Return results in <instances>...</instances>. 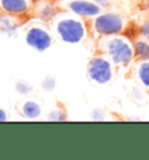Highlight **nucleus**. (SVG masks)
<instances>
[{
  "mask_svg": "<svg viewBox=\"0 0 149 160\" xmlns=\"http://www.w3.org/2000/svg\"><path fill=\"white\" fill-rule=\"evenodd\" d=\"M134 58L137 60H149V41L140 38L133 42Z\"/></svg>",
  "mask_w": 149,
  "mask_h": 160,
  "instance_id": "11",
  "label": "nucleus"
},
{
  "mask_svg": "<svg viewBox=\"0 0 149 160\" xmlns=\"http://www.w3.org/2000/svg\"><path fill=\"white\" fill-rule=\"evenodd\" d=\"M135 76L139 82L149 89V60H139V64L135 68Z\"/></svg>",
  "mask_w": 149,
  "mask_h": 160,
  "instance_id": "12",
  "label": "nucleus"
},
{
  "mask_svg": "<svg viewBox=\"0 0 149 160\" xmlns=\"http://www.w3.org/2000/svg\"><path fill=\"white\" fill-rule=\"evenodd\" d=\"M18 110L20 112V114L24 117L28 118V120H35V118H39L42 114V108L41 106L37 103L36 101L34 100H24L22 101L19 107H18Z\"/></svg>",
  "mask_w": 149,
  "mask_h": 160,
  "instance_id": "10",
  "label": "nucleus"
},
{
  "mask_svg": "<svg viewBox=\"0 0 149 160\" xmlns=\"http://www.w3.org/2000/svg\"><path fill=\"white\" fill-rule=\"evenodd\" d=\"M68 7L75 15L81 18L93 19L101 13L100 6L96 1L93 2L90 0H71L68 4Z\"/></svg>",
  "mask_w": 149,
  "mask_h": 160,
  "instance_id": "6",
  "label": "nucleus"
},
{
  "mask_svg": "<svg viewBox=\"0 0 149 160\" xmlns=\"http://www.w3.org/2000/svg\"><path fill=\"white\" fill-rule=\"evenodd\" d=\"M139 32L141 34V36L146 40L149 41V20L145 21L140 26V28H139Z\"/></svg>",
  "mask_w": 149,
  "mask_h": 160,
  "instance_id": "16",
  "label": "nucleus"
},
{
  "mask_svg": "<svg viewBox=\"0 0 149 160\" xmlns=\"http://www.w3.org/2000/svg\"><path fill=\"white\" fill-rule=\"evenodd\" d=\"M0 12H1V11H0Z\"/></svg>",
  "mask_w": 149,
  "mask_h": 160,
  "instance_id": "20",
  "label": "nucleus"
},
{
  "mask_svg": "<svg viewBox=\"0 0 149 160\" xmlns=\"http://www.w3.org/2000/svg\"><path fill=\"white\" fill-rule=\"evenodd\" d=\"M56 87V80L55 78H52V77H45L43 81H42V88L45 89V91H52L54 88Z\"/></svg>",
  "mask_w": 149,
  "mask_h": 160,
  "instance_id": "14",
  "label": "nucleus"
},
{
  "mask_svg": "<svg viewBox=\"0 0 149 160\" xmlns=\"http://www.w3.org/2000/svg\"><path fill=\"white\" fill-rule=\"evenodd\" d=\"M24 16H16L12 14L0 12V30L4 32H14L22 24Z\"/></svg>",
  "mask_w": 149,
  "mask_h": 160,
  "instance_id": "9",
  "label": "nucleus"
},
{
  "mask_svg": "<svg viewBox=\"0 0 149 160\" xmlns=\"http://www.w3.org/2000/svg\"><path fill=\"white\" fill-rule=\"evenodd\" d=\"M52 21L55 23V32L57 36L65 43H79L86 35V28L78 18L57 14Z\"/></svg>",
  "mask_w": 149,
  "mask_h": 160,
  "instance_id": "2",
  "label": "nucleus"
},
{
  "mask_svg": "<svg viewBox=\"0 0 149 160\" xmlns=\"http://www.w3.org/2000/svg\"><path fill=\"white\" fill-rule=\"evenodd\" d=\"M48 120L50 121H65L67 120V115H65V112L63 110H61V109H56V110H54L49 114V117Z\"/></svg>",
  "mask_w": 149,
  "mask_h": 160,
  "instance_id": "15",
  "label": "nucleus"
},
{
  "mask_svg": "<svg viewBox=\"0 0 149 160\" xmlns=\"http://www.w3.org/2000/svg\"><path fill=\"white\" fill-rule=\"evenodd\" d=\"M15 91L19 94L27 95L33 91V86L26 80H18L15 82Z\"/></svg>",
  "mask_w": 149,
  "mask_h": 160,
  "instance_id": "13",
  "label": "nucleus"
},
{
  "mask_svg": "<svg viewBox=\"0 0 149 160\" xmlns=\"http://www.w3.org/2000/svg\"><path fill=\"white\" fill-rule=\"evenodd\" d=\"M8 120V114L6 110L0 108V122H5V121Z\"/></svg>",
  "mask_w": 149,
  "mask_h": 160,
  "instance_id": "18",
  "label": "nucleus"
},
{
  "mask_svg": "<svg viewBox=\"0 0 149 160\" xmlns=\"http://www.w3.org/2000/svg\"><path fill=\"white\" fill-rule=\"evenodd\" d=\"M142 4H143V7L149 12V0H142Z\"/></svg>",
  "mask_w": 149,
  "mask_h": 160,
  "instance_id": "19",
  "label": "nucleus"
},
{
  "mask_svg": "<svg viewBox=\"0 0 149 160\" xmlns=\"http://www.w3.org/2000/svg\"><path fill=\"white\" fill-rule=\"evenodd\" d=\"M26 43L36 51H45L52 44V36L43 24L35 23L27 28Z\"/></svg>",
  "mask_w": 149,
  "mask_h": 160,
  "instance_id": "5",
  "label": "nucleus"
},
{
  "mask_svg": "<svg viewBox=\"0 0 149 160\" xmlns=\"http://www.w3.org/2000/svg\"><path fill=\"white\" fill-rule=\"evenodd\" d=\"M92 30L99 36L119 35L124 32L126 21L115 13H100L92 19Z\"/></svg>",
  "mask_w": 149,
  "mask_h": 160,
  "instance_id": "3",
  "label": "nucleus"
},
{
  "mask_svg": "<svg viewBox=\"0 0 149 160\" xmlns=\"http://www.w3.org/2000/svg\"><path fill=\"white\" fill-rule=\"evenodd\" d=\"M113 63L100 53L99 56L93 57L88 64V77L89 79L98 85L109 84L113 79Z\"/></svg>",
  "mask_w": 149,
  "mask_h": 160,
  "instance_id": "4",
  "label": "nucleus"
},
{
  "mask_svg": "<svg viewBox=\"0 0 149 160\" xmlns=\"http://www.w3.org/2000/svg\"><path fill=\"white\" fill-rule=\"evenodd\" d=\"M98 47L100 49V53L119 66H128L134 59L133 43L129 42L128 38L120 36V34L100 36Z\"/></svg>",
  "mask_w": 149,
  "mask_h": 160,
  "instance_id": "1",
  "label": "nucleus"
},
{
  "mask_svg": "<svg viewBox=\"0 0 149 160\" xmlns=\"http://www.w3.org/2000/svg\"><path fill=\"white\" fill-rule=\"evenodd\" d=\"M96 2H97L100 7H109V6H111V2H109V0H94Z\"/></svg>",
  "mask_w": 149,
  "mask_h": 160,
  "instance_id": "17",
  "label": "nucleus"
},
{
  "mask_svg": "<svg viewBox=\"0 0 149 160\" xmlns=\"http://www.w3.org/2000/svg\"><path fill=\"white\" fill-rule=\"evenodd\" d=\"M33 0H0V11L16 16H26L33 8Z\"/></svg>",
  "mask_w": 149,
  "mask_h": 160,
  "instance_id": "7",
  "label": "nucleus"
},
{
  "mask_svg": "<svg viewBox=\"0 0 149 160\" xmlns=\"http://www.w3.org/2000/svg\"><path fill=\"white\" fill-rule=\"evenodd\" d=\"M32 11L39 20L43 22H49L55 19V16L58 14L56 5L52 4L49 0H37L33 4Z\"/></svg>",
  "mask_w": 149,
  "mask_h": 160,
  "instance_id": "8",
  "label": "nucleus"
}]
</instances>
